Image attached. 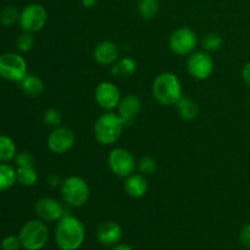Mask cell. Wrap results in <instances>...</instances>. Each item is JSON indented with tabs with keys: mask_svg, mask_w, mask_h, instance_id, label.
Segmentation results:
<instances>
[{
	"mask_svg": "<svg viewBox=\"0 0 250 250\" xmlns=\"http://www.w3.org/2000/svg\"><path fill=\"white\" fill-rule=\"evenodd\" d=\"M239 238H241L242 244L247 248L250 249V224L246 225V226L242 229L241 233H239Z\"/></svg>",
	"mask_w": 250,
	"mask_h": 250,
	"instance_id": "1f68e13d",
	"label": "cell"
},
{
	"mask_svg": "<svg viewBox=\"0 0 250 250\" xmlns=\"http://www.w3.org/2000/svg\"><path fill=\"white\" fill-rule=\"evenodd\" d=\"M16 144L10 137L0 134V163H9L16 156Z\"/></svg>",
	"mask_w": 250,
	"mask_h": 250,
	"instance_id": "7402d4cb",
	"label": "cell"
},
{
	"mask_svg": "<svg viewBox=\"0 0 250 250\" xmlns=\"http://www.w3.org/2000/svg\"><path fill=\"white\" fill-rule=\"evenodd\" d=\"M110 250H133L128 244H116V246L111 247Z\"/></svg>",
	"mask_w": 250,
	"mask_h": 250,
	"instance_id": "836d02e7",
	"label": "cell"
},
{
	"mask_svg": "<svg viewBox=\"0 0 250 250\" xmlns=\"http://www.w3.org/2000/svg\"><path fill=\"white\" fill-rule=\"evenodd\" d=\"M125 127L126 125L119 114L105 111L95 121L93 132L98 143L102 146H112L120 139Z\"/></svg>",
	"mask_w": 250,
	"mask_h": 250,
	"instance_id": "3957f363",
	"label": "cell"
},
{
	"mask_svg": "<svg viewBox=\"0 0 250 250\" xmlns=\"http://www.w3.org/2000/svg\"><path fill=\"white\" fill-rule=\"evenodd\" d=\"M160 5L158 0H139L138 11L144 20H153L158 15Z\"/></svg>",
	"mask_w": 250,
	"mask_h": 250,
	"instance_id": "cb8c5ba5",
	"label": "cell"
},
{
	"mask_svg": "<svg viewBox=\"0 0 250 250\" xmlns=\"http://www.w3.org/2000/svg\"><path fill=\"white\" fill-rule=\"evenodd\" d=\"M249 105H250V95H249Z\"/></svg>",
	"mask_w": 250,
	"mask_h": 250,
	"instance_id": "d590c367",
	"label": "cell"
},
{
	"mask_svg": "<svg viewBox=\"0 0 250 250\" xmlns=\"http://www.w3.org/2000/svg\"><path fill=\"white\" fill-rule=\"evenodd\" d=\"M124 188L128 197L139 199L148 192V181L142 173H132L131 176L125 178Z\"/></svg>",
	"mask_w": 250,
	"mask_h": 250,
	"instance_id": "e0dca14e",
	"label": "cell"
},
{
	"mask_svg": "<svg viewBox=\"0 0 250 250\" xmlns=\"http://www.w3.org/2000/svg\"><path fill=\"white\" fill-rule=\"evenodd\" d=\"M16 45L17 49L21 53H28V51H31L32 48L34 46L33 34L27 33V32H23L22 34H20L16 41Z\"/></svg>",
	"mask_w": 250,
	"mask_h": 250,
	"instance_id": "f1b7e54d",
	"label": "cell"
},
{
	"mask_svg": "<svg viewBox=\"0 0 250 250\" xmlns=\"http://www.w3.org/2000/svg\"><path fill=\"white\" fill-rule=\"evenodd\" d=\"M76 143V134L71 128L65 126H59L53 128L46 139V144L51 153L65 154L73 148Z\"/></svg>",
	"mask_w": 250,
	"mask_h": 250,
	"instance_id": "8fae6325",
	"label": "cell"
},
{
	"mask_svg": "<svg viewBox=\"0 0 250 250\" xmlns=\"http://www.w3.org/2000/svg\"><path fill=\"white\" fill-rule=\"evenodd\" d=\"M97 1H99V0H82V4H83V6L87 7V9H89V7L94 6V5L97 4Z\"/></svg>",
	"mask_w": 250,
	"mask_h": 250,
	"instance_id": "e575fe53",
	"label": "cell"
},
{
	"mask_svg": "<svg viewBox=\"0 0 250 250\" xmlns=\"http://www.w3.org/2000/svg\"><path fill=\"white\" fill-rule=\"evenodd\" d=\"M107 164L115 176L126 178L134 173L137 168V161L133 154L125 148H115L110 151Z\"/></svg>",
	"mask_w": 250,
	"mask_h": 250,
	"instance_id": "9c48e42d",
	"label": "cell"
},
{
	"mask_svg": "<svg viewBox=\"0 0 250 250\" xmlns=\"http://www.w3.org/2000/svg\"><path fill=\"white\" fill-rule=\"evenodd\" d=\"M198 44L197 33L189 27H180L172 32L168 39V45L176 55H190L195 51Z\"/></svg>",
	"mask_w": 250,
	"mask_h": 250,
	"instance_id": "30bf717a",
	"label": "cell"
},
{
	"mask_svg": "<svg viewBox=\"0 0 250 250\" xmlns=\"http://www.w3.org/2000/svg\"><path fill=\"white\" fill-rule=\"evenodd\" d=\"M93 58L99 65L111 66L120 59L119 46L112 41H103L94 48Z\"/></svg>",
	"mask_w": 250,
	"mask_h": 250,
	"instance_id": "9a60e30c",
	"label": "cell"
},
{
	"mask_svg": "<svg viewBox=\"0 0 250 250\" xmlns=\"http://www.w3.org/2000/svg\"><path fill=\"white\" fill-rule=\"evenodd\" d=\"M20 242L26 250H42L49 242V229L41 219L26 222L20 229Z\"/></svg>",
	"mask_w": 250,
	"mask_h": 250,
	"instance_id": "5b68a950",
	"label": "cell"
},
{
	"mask_svg": "<svg viewBox=\"0 0 250 250\" xmlns=\"http://www.w3.org/2000/svg\"><path fill=\"white\" fill-rule=\"evenodd\" d=\"M16 183V170L7 163H0V193L12 188Z\"/></svg>",
	"mask_w": 250,
	"mask_h": 250,
	"instance_id": "44dd1931",
	"label": "cell"
},
{
	"mask_svg": "<svg viewBox=\"0 0 250 250\" xmlns=\"http://www.w3.org/2000/svg\"><path fill=\"white\" fill-rule=\"evenodd\" d=\"M14 160L17 167H33L34 164H36L34 156L31 153H27V151L17 153Z\"/></svg>",
	"mask_w": 250,
	"mask_h": 250,
	"instance_id": "f546056e",
	"label": "cell"
},
{
	"mask_svg": "<svg viewBox=\"0 0 250 250\" xmlns=\"http://www.w3.org/2000/svg\"><path fill=\"white\" fill-rule=\"evenodd\" d=\"M34 210L38 216L44 222H58L66 214L62 204L55 198L44 197L36 202Z\"/></svg>",
	"mask_w": 250,
	"mask_h": 250,
	"instance_id": "4fadbf2b",
	"label": "cell"
},
{
	"mask_svg": "<svg viewBox=\"0 0 250 250\" xmlns=\"http://www.w3.org/2000/svg\"><path fill=\"white\" fill-rule=\"evenodd\" d=\"M17 183L23 187H32L38 181V172L33 167H17L16 168Z\"/></svg>",
	"mask_w": 250,
	"mask_h": 250,
	"instance_id": "603a6c76",
	"label": "cell"
},
{
	"mask_svg": "<svg viewBox=\"0 0 250 250\" xmlns=\"http://www.w3.org/2000/svg\"><path fill=\"white\" fill-rule=\"evenodd\" d=\"M55 243L60 250H78L84 243L85 227L80 219L65 214L55 227Z\"/></svg>",
	"mask_w": 250,
	"mask_h": 250,
	"instance_id": "6da1fadb",
	"label": "cell"
},
{
	"mask_svg": "<svg viewBox=\"0 0 250 250\" xmlns=\"http://www.w3.org/2000/svg\"><path fill=\"white\" fill-rule=\"evenodd\" d=\"M1 250H19L21 248V242L19 236H7L1 241Z\"/></svg>",
	"mask_w": 250,
	"mask_h": 250,
	"instance_id": "4dcf8cb0",
	"label": "cell"
},
{
	"mask_svg": "<svg viewBox=\"0 0 250 250\" xmlns=\"http://www.w3.org/2000/svg\"><path fill=\"white\" fill-rule=\"evenodd\" d=\"M176 107H177L181 119H183L185 121H193L197 119L198 114H199V106L197 103L186 95H182V98L176 104Z\"/></svg>",
	"mask_w": 250,
	"mask_h": 250,
	"instance_id": "ac0fdd59",
	"label": "cell"
},
{
	"mask_svg": "<svg viewBox=\"0 0 250 250\" xmlns=\"http://www.w3.org/2000/svg\"><path fill=\"white\" fill-rule=\"evenodd\" d=\"M215 70V62L210 53L205 50L193 51L187 59V71L190 77L198 81H205L211 77Z\"/></svg>",
	"mask_w": 250,
	"mask_h": 250,
	"instance_id": "ba28073f",
	"label": "cell"
},
{
	"mask_svg": "<svg viewBox=\"0 0 250 250\" xmlns=\"http://www.w3.org/2000/svg\"><path fill=\"white\" fill-rule=\"evenodd\" d=\"M202 44L205 51H208V53H215V51L220 50L222 48L224 38H222L221 34L212 32V33H209L205 36Z\"/></svg>",
	"mask_w": 250,
	"mask_h": 250,
	"instance_id": "d4e9b609",
	"label": "cell"
},
{
	"mask_svg": "<svg viewBox=\"0 0 250 250\" xmlns=\"http://www.w3.org/2000/svg\"><path fill=\"white\" fill-rule=\"evenodd\" d=\"M248 250H250V249H248Z\"/></svg>",
	"mask_w": 250,
	"mask_h": 250,
	"instance_id": "8d00e7d4",
	"label": "cell"
},
{
	"mask_svg": "<svg viewBox=\"0 0 250 250\" xmlns=\"http://www.w3.org/2000/svg\"><path fill=\"white\" fill-rule=\"evenodd\" d=\"M43 121L46 126L55 128V127L61 126V124H62V115L55 107H50V109H48L44 112Z\"/></svg>",
	"mask_w": 250,
	"mask_h": 250,
	"instance_id": "83f0119b",
	"label": "cell"
},
{
	"mask_svg": "<svg viewBox=\"0 0 250 250\" xmlns=\"http://www.w3.org/2000/svg\"><path fill=\"white\" fill-rule=\"evenodd\" d=\"M137 170L143 176H150L156 171V161L151 156H143L137 163Z\"/></svg>",
	"mask_w": 250,
	"mask_h": 250,
	"instance_id": "4316f807",
	"label": "cell"
},
{
	"mask_svg": "<svg viewBox=\"0 0 250 250\" xmlns=\"http://www.w3.org/2000/svg\"><path fill=\"white\" fill-rule=\"evenodd\" d=\"M242 80H243L244 84L250 88V62L246 63L242 70Z\"/></svg>",
	"mask_w": 250,
	"mask_h": 250,
	"instance_id": "d6a6232c",
	"label": "cell"
},
{
	"mask_svg": "<svg viewBox=\"0 0 250 250\" xmlns=\"http://www.w3.org/2000/svg\"><path fill=\"white\" fill-rule=\"evenodd\" d=\"M142 102L137 95L127 94L126 97L121 98L119 106H117V114L122 119L126 126L133 124L136 117L141 112Z\"/></svg>",
	"mask_w": 250,
	"mask_h": 250,
	"instance_id": "2e32d148",
	"label": "cell"
},
{
	"mask_svg": "<svg viewBox=\"0 0 250 250\" xmlns=\"http://www.w3.org/2000/svg\"><path fill=\"white\" fill-rule=\"evenodd\" d=\"M61 197L65 204L72 208L85 205L90 197L89 185L80 176H70L61 182Z\"/></svg>",
	"mask_w": 250,
	"mask_h": 250,
	"instance_id": "277c9868",
	"label": "cell"
},
{
	"mask_svg": "<svg viewBox=\"0 0 250 250\" xmlns=\"http://www.w3.org/2000/svg\"><path fill=\"white\" fill-rule=\"evenodd\" d=\"M48 22V11L41 4H29L20 12L19 24L21 29L27 33H37L45 27Z\"/></svg>",
	"mask_w": 250,
	"mask_h": 250,
	"instance_id": "52a82bcc",
	"label": "cell"
},
{
	"mask_svg": "<svg viewBox=\"0 0 250 250\" xmlns=\"http://www.w3.org/2000/svg\"><path fill=\"white\" fill-rule=\"evenodd\" d=\"M28 75L26 59L17 53H5L0 55V77L9 82L20 83Z\"/></svg>",
	"mask_w": 250,
	"mask_h": 250,
	"instance_id": "8992f818",
	"label": "cell"
},
{
	"mask_svg": "<svg viewBox=\"0 0 250 250\" xmlns=\"http://www.w3.org/2000/svg\"><path fill=\"white\" fill-rule=\"evenodd\" d=\"M20 12L14 6H5L0 10V23L5 27H10L19 22Z\"/></svg>",
	"mask_w": 250,
	"mask_h": 250,
	"instance_id": "484cf974",
	"label": "cell"
},
{
	"mask_svg": "<svg viewBox=\"0 0 250 250\" xmlns=\"http://www.w3.org/2000/svg\"><path fill=\"white\" fill-rule=\"evenodd\" d=\"M20 88L26 95L32 98H37L44 92V82L36 75H27L20 82Z\"/></svg>",
	"mask_w": 250,
	"mask_h": 250,
	"instance_id": "d6986e66",
	"label": "cell"
},
{
	"mask_svg": "<svg viewBox=\"0 0 250 250\" xmlns=\"http://www.w3.org/2000/svg\"><path fill=\"white\" fill-rule=\"evenodd\" d=\"M137 71V62L132 58L119 59L114 65H111V75L117 78L131 77Z\"/></svg>",
	"mask_w": 250,
	"mask_h": 250,
	"instance_id": "ffe728a7",
	"label": "cell"
},
{
	"mask_svg": "<svg viewBox=\"0 0 250 250\" xmlns=\"http://www.w3.org/2000/svg\"><path fill=\"white\" fill-rule=\"evenodd\" d=\"M95 102L105 111H114L121 102V93L117 85L110 81H103L95 88Z\"/></svg>",
	"mask_w": 250,
	"mask_h": 250,
	"instance_id": "7c38bea8",
	"label": "cell"
},
{
	"mask_svg": "<svg viewBox=\"0 0 250 250\" xmlns=\"http://www.w3.org/2000/svg\"><path fill=\"white\" fill-rule=\"evenodd\" d=\"M153 95L159 104L164 106H172L182 98V83L173 72H161L153 82Z\"/></svg>",
	"mask_w": 250,
	"mask_h": 250,
	"instance_id": "7a4b0ae2",
	"label": "cell"
},
{
	"mask_svg": "<svg viewBox=\"0 0 250 250\" xmlns=\"http://www.w3.org/2000/svg\"><path fill=\"white\" fill-rule=\"evenodd\" d=\"M122 238V227L116 221L107 220L102 222L97 229V239L102 246L114 247Z\"/></svg>",
	"mask_w": 250,
	"mask_h": 250,
	"instance_id": "5bb4252c",
	"label": "cell"
}]
</instances>
